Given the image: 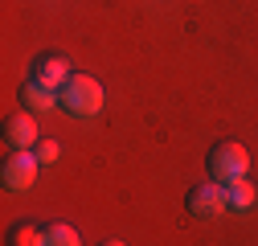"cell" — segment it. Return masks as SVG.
<instances>
[{"label": "cell", "mask_w": 258, "mask_h": 246, "mask_svg": "<svg viewBox=\"0 0 258 246\" xmlns=\"http://www.w3.org/2000/svg\"><path fill=\"white\" fill-rule=\"evenodd\" d=\"M57 156H61V144L57 140H41L37 144V160L41 164H57Z\"/></svg>", "instance_id": "8fae6325"}, {"label": "cell", "mask_w": 258, "mask_h": 246, "mask_svg": "<svg viewBox=\"0 0 258 246\" xmlns=\"http://www.w3.org/2000/svg\"><path fill=\"white\" fill-rule=\"evenodd\" d=\"M225 193H230V209H250L254 205V184L246 176L234 180V184H225Z\"/></svg>", "instance_id": "9c48e42d"}, {"label": "cell", "mask_w": 258, "mask_h": 246, "mask_svg": "<svg viewBox=\"0 0 258 246\" xmlns=\"http://www.w3.org/2000/svg\"><path fill=\"white\" fill-rule=\"evenodd\" d=\"M33 82H41V86H49V90H61V86L70 82V61H66V57H57V53L37 57V66H33Z\"/></svg>", "instance_id": "5b68a950"}, {"label": "cell", "mask_w": 258, "mask_h": 246, "mask_svg": "<svg viewBox=\"0 0 258 246\" xmlns=\"http://www.w3.org/2000/svg\"><path fill=\"white\" fill-rule=\"evenodd\" d=\"M21 103L29 107V115H49L57 107V90H49V86H41V82L29 78L25 90H21Z\"/></svg>", "instance_id": "8992f818"}, {"label": "cell", "mask_w": 258, "mask_h": 246, "mask_svg": "<svg viewBox=\"0 0 258 246\" xmlns=\"http://www.w3.org/2000/svg\"><path fill=\"white\" fill-rule=\"evenodd\" d=\"M103 86H99V78H90V74H70V82L57 90V103L66 107L70 115H78V119H90V115H99L103 111Z\"/></svg>", "instance_id": "6da1fadb"}, {"label": "cell", "mask_w": 258, "mask_h": 246, "mask_svg": "<svg viewBox=\"0 0 258 246\" xmlns=\"http://www.w3.org/2000/svg\"><path fill=\"white\" fill-rule=\"evenodd\" d=\"M188 209L197 213V218H221V213L230 209V193H225V184H221V180L197 184V189L188 193Z\"/></svg>", "instance_id": "277c9868"}, {"label": "cell", "mask_w": 258, "mask_h": 246, "mask_svg": "<svg viewBox=\"0 0 258 246\" xmlns=\"http://www.w3.org/2000/svg\"><path fill=\"white\" fill-rule=\"evenodd\" d=\"M13 246H41V230L29 226V222L17 226V230H13Z\"/></svg>", "instance_id": "30bf717a"}, {"label": "cell", "mask_w": 258, "mask_h": 246, "mask_svg": "<svg viewBox=\"0 0 258 246\" xmlns=\"http://www.w3.org/2000/svg\"><path fill=\"white\" fill-rule=\"evenodd\" d=\"M9 144H13V148H33V144H41V140H37V115H17V119H9Z\"/></svg>", "instance_id": "52a82bcc"}, {"label": "cell", "mask_w": 258, "mask_h": 246, "mask_svg": "<svg viewBox=\"0 0 258 246\" xmlns=\"http://www.w3.org/2000/svg\"><path fill=\"white\" fill-rule=\"evenodd\" d=\"M41 246H82V238H78V230H74V226L53 222V226H45V230H41Z\"/></svg>", "instance_id": "ba28073f"}, {"label": "cell", "mask_w": 258, "mask_h": 246, "mask_svg": "<svg viewBox=\"0 0 258 246\" xmlns=\"http://www.w3.org/2000/svg\"><path fill=\"white\" fill-rule=\"evenodd\" d=\"M209 168H213V180L221 184H234L250 172V152L242 144H217L213 156H209Z\"/></svg>", "instance_id": "7a4b0ae2"}, {"label": "cell", "mask_w": 258, "mask_h": 246, "mask_svg": "<svg viewBox=\"0 0 258 246\" xmlns=\"http://www.w3.org/2000/svg\"><path fill=\"white\" fill-rule=\"evenodd\" d=\"M37 168H41L37 152H33V148H17L13 156L5 160V168H0V180H5L9 193H25L29 184L37 180Z\"/></svg>", "instance_id": "3957f363"}, {"label": "cell", "mask_w": 258, "mask_h": 246, "mask_svg": "<svg viewBox=\"0 0 258 246\" xmlns=\"http://www.w3.org/2000/svg\"><path fill=\"white\" fill-rule=\"evenodd\" d=\"M103 246H127V242H103Z\"/></svg>", "instance_id": "7c38bea8"}]
</instances>
